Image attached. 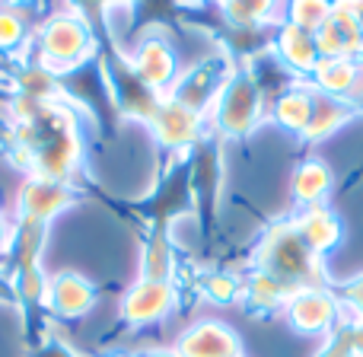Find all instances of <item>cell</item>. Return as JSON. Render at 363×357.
Returning a JSON list of instances; mask_svg holds the SVG:
<instances>
[{"instance_id":"2e32d148","label":"cell","mask_w":363,"mask_h":357,"mask_svg":"<svg viewBox=\"0 0 363 357\" xmlns=\"http://www.w3.org/2000/svg\"><path fill=\"white\" fill-rule=\"evenodd\" d=\"M315 83H319L322 93L335 96V99H345L357 89L360 83V70L351 57H322L315 64Z\"/></svg>"},{"instance_id":"4fadbf2b","label":"cell","mask_w":363,"mask_h":357,"mask_svg":"<svg viewBox=\"0 0 363 357\" xmlns=\"http://www.w3.org/2000/svg\"><path fill=\"white\" fill-rule=\"evenodd\" d=\"M290 300V290L281 281H274L264 271H252L242 281V303L252 316H268L274 309H284Z\"/></svg>"},{"instance_id":"4316f807","label":"cell","mask_w":363,"mask_h":357,"mask_svg":"<svg viewBox=\"0 0 363 357\" xmlns=\"http://www.w3.org/2000/svg\"><path fill=\"white\" fill-rule=\"evenodd\" d=\"M10 236H13V226L6 224V217L0 214V252H6V246H10Z\"/></svg>"},{"instance_id":"30bf717a","label":"cell","mask_w":363,"mask_h":357,"mask_svg":"<svg viewBox=\"0 0 363 357\" xmlns=\"http://www.w3.org/2000/svg\"><path fill=\"white\" fill-rule=\"evenodd\" d=\"M48 313L61 316V319H77L86 316L96 307V287L77 271H61L48 281V297H45Z\"/></svg>"},{"instance_id":"d4e9b609","label":"cell","mask_w":363,"mask_h":357,"mask_svg":"<svg viewBox=\"0 0 363 357\" xmlns=\"http://www.w3.org/2000/svg\"><path fill=\"white\" fill-rule=\"evenodd\" d=\"M29 357H83V354H77L74 348H67L61 339H55V335H48V339H45L38 348H32Z\"/></svg>"},{"instance_id":"d6986e66","label":"cell","mask_w":363,"mask_h":357,"mask_svg":"<svg viewBox=\"0 0 363 357\" xmlns=\"http://www.w3.org/2000/svg\"><path fill=\"white\" fill-rule=\"evenodd\" d=\"M332 16V4L328 0H290V26L303 32H319L325 19Z\"/></svg>"},{"instance_id":"8992f818","label":"cell","mask_w":363,"mask_h":357,"mask_svg":"<svg viewBox=\"0 0 363 357\" xmlns=\"http://www.w3.org/2000/svg\"><path fill=\"white\" fill-rule=\"evenodd\" d=\"M77 201V192L70 188V182H55L42 176H29L16 192V211L26 220H55L57 214H64Z\"/></svg>"},{"instance_id":"603a6c76","label":"cell","mask_w":363,"mask_h":357,"mask_svg":"<svg viewBox=\"0 0 363 357\" xmlns=\"http://www.w3.org/2000/svg\"><path fill=\"white\" fill-rule=\"evenodd\" d=\"M335 297H338V300L351 309V319L363 322V275L351 278L347 284H338V287H335Z\"/></svg>"},{"instance_id":"5bb4252c","label":"cell","mask_w":363,"mask_h":357,"mask_svg":"<svg viewBox=\"0 0 363 357\" xmlns=\"http://www.w3.org/2000/svg\"><path fill=\"white\" fill-rule=\"evenodd\" d=\"M290 192H294L296 204H303V207L322 204L325 194L332 192V170L322 160H303L296 166L294 179H290Z\"/></svg>"},{"instance_id":"5b68a950","label":"cell","mask_w":363,"mask_h":357,"mask_svg":"<svg viewBox=\"0 0 363 357\" xmlns=\"http://www.w3.org/2000/svg\"><path fill=\"white\" fill-rule=\"evenodd\" d=\"M176 284L172 281H144L140 278L125 297H121L118 316L125 326L138 329V326H150V322H160L172 313L176 307Z\"/></svg>"},{"instance_id":"44dd1931","label":"cell","mask_w":363,"mask_h":357,"mask_svg":"<svg viewBox=\"0 0 363 357\" xmlns=\"http://www.w3.org/2000/svg\"><path fill=\"white\" fill-rule=\"evenodd\" d=\"M226 16L236 26H255L258 19L268 16L271 0H223Z\"/></svg>"},{"instance_id":"7402d4cb","label":"cell","mask_w":363,"mask_h":357,"mask_svg":"<svg viewBox=\"0 0 363 357\" xmlns=\"http://www.w3.org/2000/svg\"><path fill=\"white\" fill-rule=\"evenodd\" d=\"M315 357H357V348H354V335H351V322H338V326L328 332L325 345Z\"/></svg>"},{"instance_id":"7a4b0ae2","label":"cell","mask_w":363,"mask_h":357,"mask_svg":"<svg viewBox=\"0 0 363 357\" xmlns=\"http://www.w3.org/2000/svg\"><path fill=\"white\" fill-rule=\"evenodd\" d=\"M255 271H264L274 281L294 294L303 287H325V268H322V256H315L303 236L296 233L294 220H277L264 230L255 249Z\"/></svg>"},{"instance_id":"ac0fdd59","label":"cell","mask_w":363,"mask_h":357,"mask_svg":"<svg viewBox=\"0 0 363 357\" xmlns=\"http://www.w3.org/2000/svg\"><path fill=\"white\" fill-rule=\"evenodd\" d=\"M309 115H313V93H309L306 87L284 89V93L277 96L274 119H277V125H284L287 131L303 134L309 125Z\"/></svg>"},{"instance_id":"7c38bea8","label":"cell","mask_w":363,"mask_h":357,"mask_svg":"<svg viewBox=\"0 0 363 357\" xmlns=\"http://www.w3.org/2000/svg\"><path fill=\"white\" fill-rule=\"evenodd\" d=\"M172 74H176V57H172L169 45L160 38H147L134 57V77L140 80V87L160 96V89L172 83Z\"/></svg>"},{"instance_id":"3957f363","label":"cell","mask_w":363,"mask_h":357,"mask_svg":"<svg viewBox=\"0 0 363 357\" xmlns=\"http://www.w3.org/2000/svg\"><path fill=\"white\" fill-rule=\"evenodd\" d=\"M213 119H217V131L226 138H245L255 131L262 121V89L252 74H236L223 83L213 106Z\"/></svg>"},{"instance_id":"484cf974","label":"cell","mask_w":363,"mask_h":357,"mask_svg":"<svg viewBox=\"0 0 363 357\" xmlns=\"http://www.w3.org/2000/svg\"><path fill=\"white\" fill-rule=\"evenodd\" d=\"M0 303H6V307H16V294H13V284L6 275H0Z\"/></svg>"},{"instance_id":"52a82bcc","label":"cell","mask_w":363,"mask_h":357,"mask_svg":"<svg viewBox=\"0 0 363 357\" xmlns=\"http://www.w3.org/2000/svg\"><path fill=\"white\" fill-rule=\"evenodd\" d=\"M153 138L169 150H188L201 141V112L182 106L179 99H160L157 112L150 119Z\"/></svg>"},{"instance_id":"8fae6325","label":"cell","mask_w":363,"mask_h":357,"mask_svg":"<svg viewBox=\"0 0 363 357\" xmlns=\"http://www.w3.org/2000/svg\"><path fill=\"white\" fill-rule=\"evenodd\" d=\"M294 226L315 256H325L328 249H335L341 243V217L325 204L303 207L294 217Z\"/></svg>"},{"instance_id":"cb8c5ba5","label":"cell","mask_w":363,"mask_h":357,"mask_svg":"<svg viewBox=\"0 0 363 357\" xmlns=\"http://www.w3.org/2000/svg\"><path fill=\"white\" fill-rule=\"evenodd\" d=\"M19 38H23V19L6 6V10H0V48H10Z\"/></svg>"},{"instance_id":"f1b7e54d","label":"cell","mask_w":363,"mask_h":357,"mask_svg":"<svg viewBox=\"0 0 363 357\" xmlns=\"http://www.w3.org/2000/svg\"><path fill=\"white\" fill-rule=\"evenodd\" d=\"M106 357H128V354H106Z\"/></svg>"},{"instance_id":"277c9868","label":"cell","mask_w":363,"mask_h":357,"mask_svg":"<svg viewBox=\"0 0 363 357\" xmlns=\"http://www.w3.org/2000/svg\"><path fill=\"white\" fill-rule=\"evenodd\" d=\"M287 313L290 326L296 332H306V335H319V332H332L338 326V297L335 290L328 287H303V290H294L284 307Z\"/></svg>"},{"instance_id":"6da1fadb","label":"cell","mask_w":363,"mask_h":357,"mask_svg":"<svg viewBox=\"0 0 363 357\" xmlns=\"http://www.w3.org/2000/svg\"><path fill=\"white\" fill-rule=\"evenodd\" d=\"M16 125V153L32 176L70 182L80 163V134L61 106L42 99H26Z\"/></svg>"},{"instance_id":"83f0119b","label":"cell","mask_w":363,"mask_h":357,"mask_svg":"<svg viewBox=\"0 0 363 357\" xmlns=\"http://www.w3.org/2000/svg\"><path fill=\"white\" fill-rule=\"evenodd\" d=\"M140 357H179V354H176V348H157V351H147Z\"/></svg>"},{"instance_id":"ffe728a7","label":"cell","mask_w":363,"mask_h":357,"mask_svg":"<svg viewBox=\"0 0 363 357\" xmlns=\"http://www.w3.org/2000/svg\"><path fill=\"white\" fill-rule=\"evenodd\" d=\"M201 294L211 303H233L242 297V281L236 275H230V271H213V275H204Z\"/></svg>"},{"instance_id":"ba28073f","label":"cell","mask_w":363,"mask_h":357,"mask_svg":"<svg viewBox=\"0 0 363 357\" xmlns=\"http://www.w3.org/2000/svg\"><path fill=\"white\" fill-rule=\"evenodd\" d=\"M86 48H89V35L80 19L57 16L42 29V55H45V61L57 70L74 67L77 61H83Z\"/></svg>"},{"instance_id":"9a60e30c","label":"cell","mask_w":363,"mask_h":357,"mask_svg":"<svg viewBox=\"0 0 363 357\" xmlns=\"http://www.w3.org/2000/svg\"><path fill=\"white\" fill-rule=\"evenodd\" d=\"M351 115H354V109L347 99H335V96H328V93H313V115H309V125H306V131H303V138L306 141L328 138V134L345 125Z\"/></svg>"},{"instance_id":"9c48e42d","label":"cell","mask_w":363,"mask_h":357,"mask_svg":"<svg viewBox=\"0 0 363 357\" xmlns=\"http://www.w3.org/2000/svg\"><path fill=\"white\" fill-rule=\"evenodd\" d=\"M179 357H242V341L223 322H198L176 341Z\"/></svg>"},{"instance_id":"e0dca14e","label":"cell","mask_w":363,"mask_h":357,"mask_svg":"<svg viewBox=\"0 0 363 357\" xmlns=\"http://www.w3.org/2000/svg\"><path fill=\"white\" fill-rule=\"evenodd\" d=\"M277 51H281L284 64L294 70H315L319 64V48H315V35L313 32H303L296 26H284L281 35H277Z\"/></svg>"}]
</instances>
